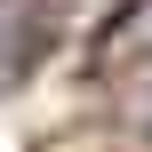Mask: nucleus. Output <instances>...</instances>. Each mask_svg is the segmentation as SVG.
<instances>
[{"label":"nucleus","mask_w":152,"mask_h":152,"mask_svg":"<svg viewBox=\"0 0 152 152\" xmlns=\"http://www.w3.org/2000/svg\"><path fill=\"white\" fill-rule=\"evenodd\" d=\"M64 24V0H0V88H16Z\"/></svg>","instance_id":"obj_1"},{"label":"nucleus","mask_w":152,"mask_h":152,"mask_svg":"<svg viewBox=\"0 0 152 152\" xmlns=\"http://www.w3.org/2000/svg\"><path fill=\"white\" fill-rule=\"evenodd\" d=\"M96 64L120 80V72H144L152 88V0H128L120 16H112V32H104V48H96Z\"/></svg>","instance_id":"obj_2"},{"label":"nucleus","mask_w":152,"mask_h":152,"mask_svg":"<svg viewBox=\"0 0 152 152\" xmlns=\"http://www.w3.org/2000/svg\"><path fill=\"white\" fill-rule=\"evenodd\" d=\"M144 120H152V96H144Z\"/></svg>","instance_id":"obj_3"}]
</instances>
